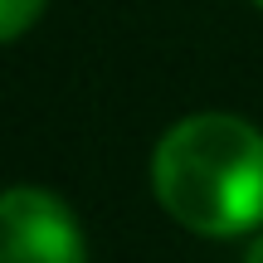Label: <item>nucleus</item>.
<instances>
[{
	"label": "nucleus",
	"instance_id": "nucleus-5",
	"mask_svg": "<svg viewBox=\"0 0 263 263\" xmlns=\"http://www.w3.org/2000/svg\"><path fill=\"white\" fill-rule=\"evenodd\" d=\"M249 5H258V10H263V0H249Z\"/></svg>",
	"mask_w": 263,
	"mask_h": 263
},
{
	"label": "nucleus",
	"instance_id": "nucleus-2",
	"mask_svg": "<svg viewBox=\"0 0 263 263\" xmlns=\"http://www.w3.org/2000/svg\"><path fill=\"white\" fill-rule=\"evenodd\" d=\"M0 263H88L78 215L44 185L0 190Z\"/></svg>",
	"mask_w": 263,
	"mask_h": 263
},
{
	"label": "nucleus",
	"instance_id": "nucleus-4",
	"mask_svg": "<svg viewBox=\"0 0 263 263\" xmlns=\"http://www.w3.org/2000/svg\"><path fill=\"white\" fill-rule=\"evenodd\" d=\"M244 263H263V234H258V239H254V244H249V249H244Z\"/></svg>",
	"mask_w": 263,
	"mask_h": 263
},
{
	"label": "nucleus",
	"instance_id": "nucleus-3",
	"mask_svg": "<svg viewBox=\"0 0 263 263\" xmlns=\"http://www.w3.org/2000/svg\"><path fill=\"white\" fill-rule=\"evenodd\" d=\"M44 10L49 0H0V44H15L20 34H29Z\"/></svg>",
	"mask_w": 263,
	"mask_h": 263
},
{
	"label": "nucleus",
	"instance_id": "nucleus-1",
	"mask_svg": "<svg viewBox=\"0 0 263 263\" xmlns=\"http://www.w3.org/2000/svg\"><path fill=\"white\" fill-rule=\"evenodd\" d=\"M151 195L200 239L263 229V132L239 112H190L151 146Z\"/></svg>",
	"mask_w": 263,
	"mask_h": 263
}]
</instances>
